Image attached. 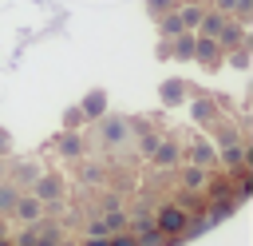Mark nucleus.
Segmentation results:
<instances>
[{
    "label": "nucleus",
    "instance_id": "obj_26",
    "mask_svg": "<svg viewBox=\"0 0 253 246\" xmlns=\"http://www.w3.org/2000/svg\"><path fill=\"white\" fill-rule=\"evenodd\" d=\"M79 123H83L79 107H67V111H63V127H79Z\"/></svg>",
    "mask_w": 253,
    "mask_h": 246
},
{
    "label": "nucleus",
    "instance_id": "obj_24",
    "mask_svg": "<svg viewBox=\"0 0 253 246\" xmlns=\"http://www.w3.org/2000/svg\"><path fill=\"white\" fill-rule=\"evenodd\" d=\"M107 246H138V238H134V234H126V230H119L115 238H107Z\"/></svg>",
    "mask_w": 253,
    "mask_h": 246
},
{
    "label": "nucleus",
    "instance_id": "obj_27",
    "mask_svg": "<svg viewBox=\"0 0 253 246\" xmlns=\"http://www.w3.org/2000/svg\"><path fill=\"white\" fill-rule=\"evenodd\" d=\"M16 246H36V226H24V234L16 238Z\"/></svg>",
    "mask_w": 253,
    "mask_h": 246
},
{
    "label": "nucleus",
    "instance_id": "obj_18",
    "mask_svg": "<svg viewBox=\"0 0 253 246\" xmlns=\"http://www.w3.org/2000/svg\"><path fill=\"white\" fill-rule=\"evenodd\" d=\"M16 194H20V186H16V183H8V179H0V214H12Z\"/></svg>",
    "mask_w": 253,
    "mask_h": 246
},
{
    "label": "nucleus",
    "instance_id": "obj_10",
    "mask_svg": "<svg viewBox=\"0 0 253 246\" xmlns=\"http://www.w3.org/2000/svg\"><path fill=\"white\" fill-rule=\"evenodd\" d=\"M174 12H178V20H182V28H186V32H194V28H198V20H202V12H206V4H198V0H182Z\"/></svg>",
    "mask_w": 253,
    "mask_h": 246
},
{
    "label": "nucleus",
    "instance_id": "obj_22",
    "mask_svg": "<svg viewBox=\"0 0 253 246\" xmlns=\"http://www.w3.org/2000/svg\"><path fill=\"white\" fill-rule=\"evenodd\" d=\"M103 226H107V230H126V214H123V210H119V206L111 202V210H107V218H103Z\"/></svg>",
    "mask_w": 253,
    "mask_h": 246
},
{
    "label": "nucleus",
    "instance_id": "obj_29",
    "mask_svg": "<svg viewBox=\"0 0 253 246\" xmlns=\"http://www.w3.org/2000/svg\"><path fill=\"white\" fill-rule=\"evenodd\" d=\"M154 52H158V60H170V40H158V48H154Z\"/></svg>",
    "mask_w": 253,
    "mask_h": 246
},
{
    "label": "nucleus",
    "instance_id": "obj_19",
    "mask_svg": "<svg viewBox=\"0 0 253 246\" xmlns=\"http://www.w3.org/2000/svg\"><path fill=\"white\" fill-rule=\"evenodd\" d=\"M225 60H229V67L249 71V48H245V44H241V48H229V52H225Z\"/></svg>",
    "mask_w": 253,
    "mask_h": 246
},
{
    "label": "nucleus",
    "instance_id": "obj_16",
    "mask_svg": "<svg viewBox=\"0 0 253 246\" xmlns=\"http://www.w3.org/2000/svg\"><path fill=\"white\" fill-rule=\"evenodd\" d=\"M190 159H194V167H213V163H217V155H213V147H210V143H194Z\"/></svg>",
    "mask_w": 253,
    "mask_h": 246
},
{
    "label": "nucleus",
    "instance_id": "obj_7",
    "mask_svg": "<svg viewBox=\"0 0 253 246\" xmlns=\"http://www.w3.org/2000/svg\"><path fill=\"white\" fill-rule=\"evenodd\" d=\"M217 44H221L225 52H229V48H241V44H245V24H237V20L229 16V20L221 24V32H217Z\"/></svg>",
    "mask_w": 253,
    "mask_h": 246
},
{
    "label": "nucleus",
    "instance_id": "obj_21",
    "mask_svg": "<svg viewBox=\"0 0 253 246\" xmlns=\"http://www.w3.org/2000/svg\"><path fill=\"white\" fill-rule=\"evenodd\" d=\"M182 183H186L190 190H198V186H206V167H194V163H190V167L182 171Z\"/></svg>",
    "mask_w": 253,
    "mask_h": 246
},
{
    "label": "nucleus",
    "instance_id": "obj_25",
    "mask_svg": "<svg viewBox=\"0 0 253 246\" xmlns=\"http://www.w3.org/2000/svg\"><path fill=\"white\" fill-rule=\"evenodd\" d=\"M217 143H221V147H233V143H237V131H233V127H217Z\"/></svg>",
    "mask_w": 253,
    "mask_h": 246
},
{
    "label": "nucleus",
    "instance_id": "obj_34",
    "mask_svg": "<svg viewBox=\"0 0 253 246\" xmlns=\"http://www.w3.org/2000/svg\"><path fill=\"white\" fill-rule=\"evenodd\" d=\"M0 179H4V163H0Z\"/></svg>",
    "mask_w": 253,
    "mask_h": 246
},
{
    "label": "nucleus",
    "instance_id": "obj_33",
    "mask_svg": "<svg viewBox=\"0 0 253 246\" xmlns=\"http://www.w3.org/2000/svg\"><path fill=\"white\" fill-rule=\"evenodd\" d=\"M0 246H12V242H8V238H4V234H0Z\"/></svg>",
    "mask_w": 253,
    "mask_h": 246
},
{
    "label": "nucleus",
    "instance_id": "obj_12",
    "mask_svg": "<svg viewBox=\"0 0 253 246\" xmlns=\"http://www.w3.org/2000/svg\"><path fill=\"white\" fill-rule=\"evenodd\" d=\"M170 60H194V32H178L170 40Z\"/></svg>",
    "mask_w": 253,
    "mask_h": 246
},
{
    "label": "nucleus",
    "instance_id": "obj_4",
    "mask_svg": "<svg viewBox=\"0 0 253 246\" xmlns=\"http://www.w3.org/2000/svg\"><path fill=\"white\" fill-rule=\"evenodd\" d=\"M32 194H36L43 206H55V202L63 198V179H59V175H36Z\"/></svg>",
    "mask_w": 253,
    "mask_h": 246
},
{
    "label": "nucleus",
    "instance_id": "obj_23",
    "mask_svg": "<svg viewBox=\"0 0 253 246\" xmlns=\"http://www.w3.org/2000/svg\"><path fill=\"white\" fill-rule=\"evenodd\" d=\"M174 4H178V0H142V8H146L154 20H158L162 12H174Z\"/></svg>",
    "mask_w": 253,
    "mask_h": 246
},
{
    "label": "nucleus",
    "instance_id": "obj_14",
    "mask_svg": "<svg viewBox=\"0 0 253 246\" xmlns=\"http://www.w3.org/2000/svg\"><path fill=\"white\" fill-rule=\"evenodd\" d=\"M190 115H194L198 123H213V119H217V103H213L210 95H202V99L190 103Z\"/></svg>",
    "mask_w": 253,
    "mask_h": 246
},
{
    "label": "nucleus",
    "instance_id": "obj_9",
    "mask_svg": "<svg viewBox=\"0 0 253 246\" xmlns=\"http://www.w3.org/2000/svg\"><path fill=\"white\" fill-rule=\"evenodd\" d=\"M36 175H40V167H36L32 159H20V163L12 167V175H4V179H8V183H16V186L24 190V186H32V183H36Z\"/></svg>",
    "mask_w": 253,
    "mask_h": 246
},
{
    "label": "nucleus",
    "instance_id": "obj_20",
    "mask_svg": "<svg viewBox=\"0 0 253 246\" xmlns=\"http://www.w3.org/2000/svg\"><path fill=\"white\" fill-rule=\"evenodd\" d=\"M55 151H59V155H67V159H79V155H83V143H79V135H63Z\"/></svg>",
    "mask_w": 253,
    "mask_h": 246
},
{
    "label": "nucleus",
    "instance_id": "obj_11",
    "mask_svg": "<svg viewBox=\"0 0 253 246\" xmlns=\"http://www.w3.org/2000/svg\"><path fill=\"white\" fill-rule=\"evenodd\" d=\"M150 159H154V167H174V163L182 159V151H178V143L158 139V143H154V151H150Z\"/></svg>",
    "mask_w": 253,
    "mask_h": 246
},
{
    "label": "nucleus",
    "instance_id": "obj_5",
    "mask_svg": "<svg viewBox=\"0 0 253 246\" xmlns=\"http://www.w3.org/2000/svg\"><path fill=\"white\" fill-rule=\"evenodd\" d=\"M12 218H20L24 226H36L40 218H43V202L36 198V194H16V202H12Z\"/></svg>",
    "mask_w": 253,
    "mask_h": 246
},
{
    "label": "nucleus",
    "instance_id": "obj_32",
    "mask_svg": "<svg viewBox=\"0 0 253 246\" xmlns=\"http://www.w3.org/2000/svg\"><path fill=\"white\" fill-rule=\"evenodd\" d=\"M83 246H107V238H103V234H91V238H87Z\"/></svg>",
    "mask_w": 253,
    "mask_h": 246
},
{
    "label": "nucleus",
    "instance_id": "obj_28",
    "mask_svg": "<svg viewBox=\"0 0 253 246\" xmlns=\"http://www.w3.org/2000/svg\"><path fill=\"white\" fill-rule=\"evenodd\" d=\"M8 151H12V135H8V131H4V127H0V159H4V155H8Z\"/></svg>",
    "mask_w": 253,
    "mask_h": 246
},
{
    "label": "nucleus",
    "instance_id": "obj_30",
    "mask_svg": "<svg viewBox=\"0 0 253 246\" xmlns=\"http://www.w3.org/2000/svg\"><path fill=\"white\" fill-rule=\"evenodd\" d=\"M233 4H237V0H213V8H217V12H225V16L233 12Z\"/></svg>",
    "mask_w": 253,
    "mask_h": 246
},
{
    "label": "nucleus",
    "instance_id": "obj_13",
    "mask_svg": "<svg viewBox=\"0 0 253 246\" xmlns=\"http://www.w3.org/2000/svg\"><path fill=\"white\" fill-rule=\"evenodd\" d=\"M158 99H162L166 107H178V103L186 99V83H182V79H166V83L158 87Z\"/></svg>",
    "mask_w": 253,
    "mask_h": 246
},
{
    "label": "nucleus",
    "instance_id": "obj_6",
    "mask_svg": "<svg viewBox=\"0 0 253 246\" xmlns=\"http://www.w3.org/2000/svg\"><path fill=\"white\" fill-rule=\"evenodd\" d=\"M75 107H79V115H83V119H103V115H107V91H103V87H95V91H87Z\"/></svg>",
    "mask_w": 253,
    "mask_h": 246
},
{
    "label": "nucleus",
    "instance_id": "obj_2",
    "mask_svg": "<svg viewBox=\"0 0 253 246\" xmlns=\"http://www.w3.org/2000/svg\"><path fill=\"white\" fill-rule=\"evenodd\" d=\"M194 60H198L202 67H221L225 48H221L213 36H198V32H194Z\"/></svg>",
    "mask_w": 253,
    "mask_h": 246
},
{
    "label": "nucleus",
    "instance_id": "obj_15",
    "mask_svg": "<svg viewBox=\"0 0 253 246\" xmlns=\"http://www.w3.org/2000/svg\"><path fill=\"white\" fill-rule=\"evenodd\" d=\"M174 8H178V4H174ZM158 32H162V40H174V36L186 32V28H182L178 12H162V16H158Z\"/></svg>",
    "mask_w": 253,
    "mask_h": 246
},
{
    "label": "nucleus",
    "instance_id": "obj_1",
    "mask_svg": "<svg viewBox=\"0 0 253 246\" xmlns=\"http://www.w3.org/2000/svg\"><path fill=\"white\" fill-rule=\"evenodd\" d=\"M99 139H103V147H123L130 139V123L123 115H103L99 119Z\"/></svg>",
    "mask_w": 253,
    "mask_h": 246
},
{
    "label": "nucleus",
    "instance_id": "obj_3",
    "mask_svg": "<svg viewBox=\"0 0 253 246\" xmlns=\"http://www.w3.org/2000/svg\"><path fill=\"white\" fill-rule=\"evenodd\" d=\"M154 230L158 234H182V230H190V214L182 210V206H162L158 210V218H154Z\"/></svg>",
    "mask_w": 253,
    "mask_h": 246
},
{
    "label": "nucleus",
    "instance_id": "obj_8",
    "mask_svg": "<svg viewBox=\"0 0 253 246\" xmlns=\"http://www.w3.org/2000/svg\"><path fill=\"white\" fill-rule=\"evenodd\" d=\"M225 20H229L225 12H217V8H206L194 32H198V36H213V40H217V32H221V24H225Z\"/></svg>",
    "mask_w": 253,
    "mask_h": 246
},
{
    "label": "nucleus",
    "instance_id": "obj_31",
    "mask_svg": "<svg viewBox=\"0 0 253 246\" xmlns=\"http://www.w3.org/2000/svg\"><path fill=\"white\" fill-rule=\"evenodd\" d=\"M87 234H107V226H103V218H95V222L87 226Z\"/></svg>",
    "mask_w": 253,
    "mask_h": 246
},
{
    "label": "nucleus",
    "instance_id": "obj_17",
    "mask_svg": "<svg viewBox=\"0 0 253 246\" xmlns=\"http://www.w3.org/2000/svg\"><path fill=\"white\" fill-rule=\"evenodd\" d=\"M245 159H249V151H241V143H233V147H221V163H225L229 171H237Z\"/></svg>",
    "mask_w": 253,
    "mask_h": 246
}]
</instances>
